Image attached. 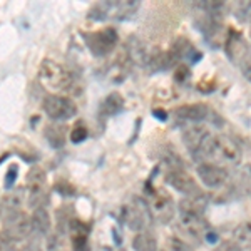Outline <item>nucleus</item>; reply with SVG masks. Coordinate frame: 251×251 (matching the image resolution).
I'll return each instance as SVG.
<instances>
[{"label": "nucleus", "instance_id": "nucleus-1", "mask_svg": "<svg viewBox=\"0 0 251 251\" xmlns=\"http://www.w3.org/2000/svg\"><path fill=\"white\" fill-rule=\"evenodd\" d=\"M241 157V148L233 137L226 134H209L198 156V163H206V159H209L223 164H238Z\"/></svg>", "mask_w": 251, "mask_h": 251}, {"label": "nucleus", "instance_id": "nucleus-38", "mask_svg": "<svg viewBox=\"0 0 251 251\" xmlns=\"http://www.w3.org/2000/svg\"><path fill=\"white\" fill-rule=\"evenodd\" d=\"M250 35H251V29H250Z\"/></svg>", "mask_w": 251, "mask_h": 251}, {"label": "nucleus", "instance_id": "nucleus-13", "mask_svg": "<svg viewBox=\"0 0 251 251\" xmlns=\"http://www.w3.org/2000/svg\"><path fill=\"white\" fill-rule=\"evenodd\" d=\"M209 137V131L204 127L203 124H191L186 126V129L183 131V143L186 148L189 149L191 156L198 161L201 149L206 143V139Z\"/></svg>", "mask_w": 251, "mask_h": 251}, {"label": "nucleus", "instance_id": "nucleus-21", "mask_svg": "<svg viewBox=\"0 0 251 251\" xmlns=\"http://www.w3.org/2000/svg\"><path fill=\"white\" fill-rule=\"evenodd\" d=\"M44 134H46V139L49 141V144H50L52 148L59 149L66 144V129L59 123L49 124L46 127V131H44Z\"/></svg>", "mask_w": 251, "mask_h": 251}, {"label": "nucleus", "instance_id": "nucleus-31", "mask_svg": "<svg viewBox=\"0 0 251 251\" xmlns=\"http://www.w3.org/2000/svg\"><path fill=\"white\" fill-rule=\"evenodd\" d=\"M17 174H19V166H17V164L10 166V169L7 171L5 181H3V186H5L7 189H12V188H14V183H15V179H17Z\"/></svg>", "mask_w": 251, "mask_h": 251}, {"label": "nucleus", "instance_id": "nucleus-11", "mask_svg": "<svg viewBox=\"0 0 251 251\" xmlns=\"http://www.w3.org/2000/svg\"><path fill=\"white\" fill-rule=\"evenodd\" d=\"M209 107L206 104L196 102V104H186L174 109L173 117L177 124L191 126V124H201L203 121L208 119Z\"/></svg>", "mask_w": 251, "mask_h": 251}, {"label": "nucleus", "instance_id": "nucleus-15", "mask_svg": "<svg viewBox=\"0 0 251 251\" xmlns=\"http://www.w3.org/2000/svg\"><path fill=\"white\" fill-rule=\"evenodd\" d=\"M69 238L74 251H87L89 248V226L79 220L69 221Z\"/></svg>", "mask_w": 251, "mask_h": 251}, {"label": "nucleus", "instance_id": "nucleus-32", "mask_svg": "<svg viewBox=\"0 0 251 251\" xmlns=\"http://www.w3.org/2000/svg\"><path fill=\"white\" fill-rule=\"evenodd\" d=\"M189 77V67L188 66H177L176 67V79L179 82H184Z\"/></svg>", "mask_w": 251, "mask_h": 251}, {"label": "nucleus", "instance_id": "nucleus-20", "mask_svg": "<svg viewBox=\"0 0 251 251\" xmlns=\"http://www.w3.org/2000/svg\"><path fill=\"white\" fill-rule=\"evenodd\" d=\"M131 67H132V62H131V59L127 57V54H126V50H124L123 54L117 55V57L114 59V62H112L111 71H109V77L114 80L116 84H121L126 77H127Z\"/></svg>", "mask_w": 251, "mask_h": 251}, {"label": "nucleus", "instance_id": "nucleus-33", "mask_svg": "<svg viewBox=\"0 0 251 251\" xmlns=\"http://www.w3.org/2000/svg\"><path fill=\"white\" fill-rule=\"evenodd\" d=\"M20 251H42V250H40V246L35 241H30V243H27Z\"/></svg>", "mask_w": 251, "mask_h": 251}, {"label": "nucleus", "instance_id": "nucleus-8", "mask_svg": "<svg viewBox=\"0 0 251 251\" xmlns=\"http://www.w3.org/2000/svg\"><path fill=\"white\" fill-rule=\"evenodd\" d=\"M32 225L30 216L25 211H12L5 213L3 218V234L10 241H24L30 236Z\"/></svg>", "mask_w": 251, "mask_h": 251}, {"label": "nucleus", "instance_id": "nucleus-22", "mask_svg": "<svg viewBox=\"0 0 251 251\" xmlns=\"http://www.w3.org/2000/svg\"><path fill=\"white\" fill-rule=\"evenodd\" d=\"M24 201H25V191L24 189H14L9 194H5V198L2 200L0 206H2V209H5V213L20 211Z\"/></svg>", "mask_w": 251, "mask_h": 251}, {"label": "nucleus", "instance_id": "nucleus-28", "mask_svg": "<svg viewBox=\"0 0 251 251\" xmlns=\"http://www.w3.org/2000/svg\"><path fill=\"white\" fill-rule=\"evenodd\" d=\"M87 127L84 124H75L74 126V129L71 131V141L74 144H79V143H82V141H86V137H87Z\"/></svg>", "mask_w": 251, "mask_h": 251}, {"label": "nucleus", "instance_id": "nucleus-12", "mask_svg": "<svg viewBox=\"0 0 251 251\" xmlns=\"http://www.w3.org/2000/svg\"><path fill=\"white\" fill-rule=\"evenodd\" d=\"M196 173L200 176L201 183H203L206 188L211 189H218L223 188L226 183H228V171L225 168L218 164H211V163H201L196 168Z\"/></svg>", "mask_w": 251, "mask_h": 251}, {"label": "nucleus", "instance_id": "nucleus-35", "mask_svg": "<svg viewBox=\"0 0 251 251\" xmlns=\"http://www.w3.org/2000/svg\"><path fill=\"white\" fill-rule=\"evenodd\" d=\"M0 251H2V241H0Z\"/></svg>", "mask_w": 251, "mask_h": 251}, {"label": "nucleus", "instance_id": "nucleus-5", "mask_svg": "<svg viewBox=\"0 0 251 251\" xmlns=\"http://www.w3.org/2000/svg\"><path fill=\"white\" fill-rule=\"evenodd\" d=\"M82 37L94 57H106V55H109L114 50L117 42H119V35H117L116 29H112V27L96 32H84Z\"/></svg>", "mask_w": 251, "mask_h": 251}, {"label": "nucleus", "instance_id": "nucleus-30", "mask_svg": "<svg viewBox=\"0 0 251 251\" xmlns=\"http://www.w3.org/2000/svg\"><path fill=\"white\" fill-rule=\"evenodd\" d=\"M213 251H243V248L233 240H225L218 243V246Z\"/></svg>", "mask_w": 251, "mask_h": 251}, {"label": "nucleus", "instance_id": "nucleus-7", "mask_svg": "<svg viewBox=\"0 0 251 251\" xmlns=\"http://www.w3.org/2000/svg\"><path fill=\"white\" fill-rule=\"evenodd\" d=\"M44 112L50 117L52 121L59 123V121H69L75 116L77 112V106L75 102L67 96H59V94H49L46 96L42 102Z\"/></svg>", "mask_w": 251, "mask_h": 251}, {"label": "nucleus", "instance_id": "nucleus-2", "mask_svg": "<svg viewBox=\"0 0 251 251\" xmlns=\"http://www.w3.org/2000/svg\"><path fill=\"white\" fill-rule=\"evenodd\" d=\"M39 77L47 87L54 89V91L66 92V94L71 96L79 92V80L75 77V74L71 69L64 67L62 64L55 62V60L46 59L40 64Z\"/></svg>", "mask_w": 251, "mask_h": 251}, {"label": "nucleus", "instance_id": "nucleus-14", "mask_svg": "<svg viewBox=\"0 0 251 251\" xmlns=\"http://www.w3.org/2000/svg\"><path fill=\"white\" fill-rule=\"evenodd\" d=\"M169 54L173 55V59L176 60V62L177 60H188L189 64H196L198 60L203 59V54H200V52L193 47V44L184 37L174 40V44L171 46V49H169Z\"/></svg>", "mask_w": 251, "mask_h": 251}, {"label": "nucleus", "instance_id": "nucleus-16", "mask_svg": "<svg viewBox=\"0 0 251 251\" xmlns=\"http://www.w3.org/2000/svg\"><path fill=\"white\" fill-rule=\"evenodd\" d=\"M225 42H226V54H228V57L231 59L234 64H238L243 55H245L246 49H248L246 42L243 40V35L229 27Z\"/></svg>", "mask_w": 251, "mask_h": 251}, {"label": "nucleus", "instance_id": "nucleus-18", "mask_svg": "<svg viewBox=\"0 0 251 251\" xmlns=\"http://www.w3.org/2000/svg\"><path fill=\"white\" fill-rule=\"evenodd\" d=\"M30 225L32 231L40 234V236H47L52 231V220L50 213L47 211V208H37L32 211L30 216Z\"/></svg>", "mask_w": 251, "mask_h": 251}, {"label": "nucleus", "instance_id": "nucleus-23", "mask_svg": "<svg viewBox=\"0 0 251 251\" xmlns=\"http://www.w3.org/2000/svg\"><path fill=\"white\" fill-rule=\"evenodd\" d=\"M132 250L134 251H157V241L149 231L137 233L132 240Z\"/></svg>", "mask_w": 251, "mask_h": 251}, {"label": "nucleus", "instance_id": "nucleus-24", "mask_svg": "<svg viewBox=\"0 0 251 251\" xmlns=\"http://www.w3.org/2000/svg\"><path fill=\"white\" fill-rule=\"evenodd\" d=\"M102 114L111 117V116H116L119 114L121 111L124 109V99L121 94H117V92H112V94H109L106 99H104L102 102Z\"/></svg>", "mask_w": 251, "mask_h": 251}, {"label": "nucleus", "instance_id": "nucleus-36", "mask_svg": "<svg viewBox=\"0 0 251 251\" xmlns=\"http://www.w3.org/2000/svg\"><path fill=\"white\" fill-rule=\"evenodd\" d=\"M0 213H2V206H0Z\"/></svg>", "mask_w": 251, "mask_h": 251}, {"label": "nucleus", "instance_id": "nucleus-6", "mask_svg": "<svg viewBox=\"0 0 251 251\" xmlns=\"http://www.w3.org/2000/svg\"><path fill=\"white\" fill-rule=\"evenodd\" d=\"M124 220L126 225L132 229V231H144L151 226L152 221V214L151 209H149L148 201L143 200L139 196H134L132 201L124 208Z\"/></svg>", "mask_w": 251, "mask_h": 251}, {"label": "nucleus", "instance_id": "nucleus-9", "mask_svg": "<svg viewBox=\"0 0 251 251\" xmlns=\"http://www.w3.org/2000/svg\"><path fill=\"white\" fill-rule=\"evenodd\" d=\"M148 204L152 218H156L161 225H168L174 218V201L164 189H154L149 186Z\"/></svg>", "mask_w": 251, "mask_h": 251}, {"label": "nucleus", "instance_id": "nucleus-29", "mask_svg": "<svg viewBox=\"0 0 251 251\" xmlns=\"http://www.w3.org/2000/svg\"><path fill=\"white\" fill-rule=\"evenodd\" d=\"M169 248H171V251H193L188 241L181 240V238H177V236H173L171 240H169Z\"/></svg>", "mask_w": 251, "mask_h": 251}, {"label": "nucleus", "instance_id": "nucleus-26", "mask_svg": "<svg viewBox=\"0 0 251 251\" xmlns=\"http://www.w3.org/2000/svg\"><path fill=\"white\" fill-rule=\"evenodd\" d=\"M233 14L240 22H251V2H238L233 5Z\"/></svg>", "mask_w": 251, "mask_h": 251}, {"label": "nucleus", "instance_id": "nucleus-19", "mask_svg": "<svg viewBox=\"0 0 251 251\" xmlns=\"http://www.w3.org/2000/svg\"><path fill=\"white\" fill-rule=\"evenodd\" d=\"M124 50H126V54H127V57L131 59L132 66H134V64H137V66H146V60H148L149 52L146 50L144 44L137 37L131 35L127 40V44H126Z\"/></svg>", "mask_w": 251, "mask_h": 251}, {"label": "nucleus", "instance_id": "nucleus-25", "mask_svg": "<svg viewBox=\"0 0 251 251\" xmlns=\"http://www.w3.org/2000/svg\"><path fill=\"white\" fill-rule=\"evenodd\" d=\"M234 243L241 246V248H251V221H243L236 228L233 229Z\"/></svg>", "mask_w": 251, "mask_h": 251}, {"label": "nucleus", "instance_id": "nucleus-34", "mask_svg": "<svg viewBox=\"0 0 251 251\" xmlns=\"http://www.w3.org/2000/svg\"><path fill=\"white\" fill-rule=\"evenodd\" d=\"M154 116L157 117V119H166V112H163V111H161V112H157V111H154Z\"/></svg>", "mask_w": 251, "mask_h": 251}, {"label": "nucleus", "instance_id": "nucleus-37", "mask_svg": "<svg viewBox=\"0 0 251 251\" xmlns=\"http://www.w3.org/2000/svg\"><path fill=\"white\" fill-rule=\"evenodd\" d=\"M117 251H126V250H117Z\"/></svg>", "mask_w": 251, "mask_h": 251}, {"label": "nucleus", "instance_id": "nucleus-3", "mask_svg": "<svg viewBox=\"0 0 251 251\" xmlns=\"http://www.w3.org/2000/svg\"><path fill=\"white\" fill-rule=\"evenodd\" d=\"M141 7V2H134V0H126V2H97L89 10V19L92 20H129L136 17L137 10Z\"/></svg>", "mask_w": 251, "mask_h": 251}, {"label": "nucleus", "instance_id": "nucleus-4", "mask_svg": "<svg viewBox=\"0 0 251 251\" xmlns=\"http://www.w3.org/2000/svg\"><path fill=\"white\" fill-rule=\"evenodd\" d=\"M25 201L32 209L47 208L49 203V189L46 171L39 166H34L27 174V193Z\"/></svg>", "mask_w": 251, "mask_h": 251}, {"label": "nucleus", "instance_id": "nucleus-27", "mask_svg": "<svg viewBox=\"0 0 251 251\" xmlns=\"http://www.w3.org/2000/svg\"><path fill=\"white\" fill-rule=\"evenodd\" d=\"M238 66H240L243 75L251 82V46H248V49H246L245 55H243L241 60L238 62Z\"/></svg>", "mask_w": 251, "mask_h": 251}, {"label": "nucleus", "instance_id": "nucleus-10", "mask_svg": "<svg viewBox=\"0 0 251 251\" xmlns=\"http://www.w3.org/2000/svg\"><path fill=\"white\" fill-rule=\"evenodd\" d=\"M164 179L171 188H174L176 191H179L181 194H184V196H188V198H196L203 194L201 188L198 186L196 181H194V177L189 173H186L184 169H171V171H166Z\"/></svg>", "mask_w": 251, "mask_h": 251}, {"label": "nucleus", "instance_id": "nucleus-17", "mask_svg": "<svg viewBox=\"0 0 251 251\" xmlns=\"http://www.w3.org/2000/svg\"><path fill=\"white\" fill-rule=\"evenodd\" d=\"M176 60L169 54V50H161V49H154L152 52L148 54V60H146V67L151 69V72H161L171 69Z\"/></svg>", "mask_w": 251, "mask_h": 251}]
</instances>
